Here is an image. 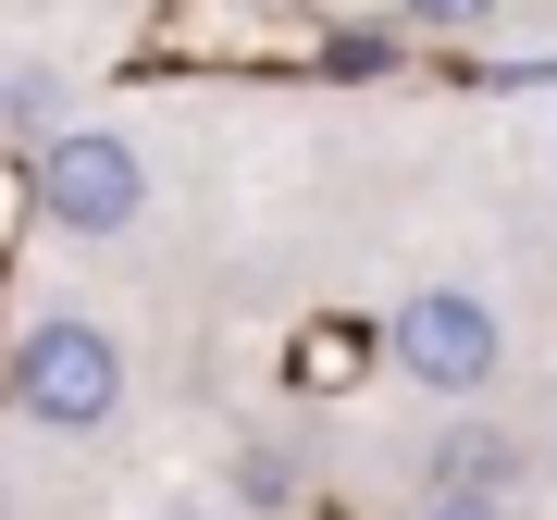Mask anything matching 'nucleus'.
Here are the masks:
<instances>
[{"mask_svg":"<svg viewBox=\"0 0 557 520\" xmlns=\"http://www.w3.org/2000/svg\"><path fill=\"white\" fill-rule=\"evenodd\" d=\"M0 124H25V137H50V124H62V87L38 75V62H13V75H0Z\"/></svg>","mask_w":557,"mask_h":520,"instance_id":"obj_5","label":"nucleus"},{"mask_svg":"<svg viewBox=\"0 0 557 520\" xmlns=\"http://www.w3.org/2000/svg\"><path fill=\"white\" fill-rule=\"evenodd\" d=\"M409 520H508V496H458V483H434Z\"/></svg>","mask_w":557,"mask_h":520,"instance_id":"obj_6","label":"nucleus"},{"mask_svg":"<svg viewBox=\"0 0 557 520\" xmlns=\"http://www.w3.org/2000/svg\"><path fill=\"white\" fill-rule=\"evenodd\" d=\"M434 483H458V496H508V483H520V446L508 434H446L434 446Z\"/></svg>","mask_w":557,"mask_h":520,"instance_id":"obj_4","label":"nucleus"},{"mask_svg":"<svg viewBox=\"0 0 557 520\" xmlns=\"http://www.w3.org/2000/svg\"><path fill=\"white\" fill-rule=\"evenodd\" d=\"M397 13H409V25H483L496 0H397Z\"/></svg>","mask_w":557,"mask_h":520,"instance_id":"obj_7","label":"nucleus"},{"mask_svg":"<svg viewBox=\"0 0 557 520\" xmlns=\"http://www.w3.org/2000/svg\"><path fill=\"white\" fill-rule=\"evenodd\" d=\"M13 409L25 421H50V434H100V421L124 409V347L100 335V322H25V347H13Z\"/></svg>","mask_w":557,"mask_h":520,"instance_id":"obj_1","label":"nucleus"},{"mask_svg":"<svg viewBox=\"0 0 557 520\" xmlns=\"http://www.w3.org/2000/svg\"><path fill=\"white\" fill-rule=\"evenodd\" d=\"M38 211L62 223V236H124V223L149 211V161L124 137H38Z\"/></svg>","mask_w":557,"mask_h":520,"instance_id":"obj_3","label":"nucleus"},{"mask_svg":"<svg viewBox=\"0 0 557 520\" xmlns=\"http://www.w3.org/2000/svg\"><path fill=\"white\" fill-rule=\"evenodd\" d=\"M384 347H397V372L434 384V397H483V384H496V360H508L496 310H483L471 285H421V298L384 322Z\"/></svg>","mask_w":557,"mask_h":520,"instance_id":"obj_2","label":"nucleus"}]
</instances>
